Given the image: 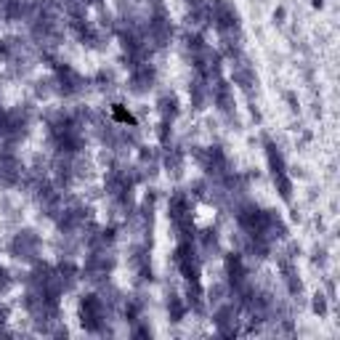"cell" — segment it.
<instances>
[{"label":"cell","instance_id":"obj_1","mask_svg":"<svg viewBox=\"0 0 340 340\" xmlns=\"http://www.w3.org/2000/svg\"><path fill=\"white\" fill-rule=\"evenodd\" d=\"M314 309L319 311V314H324V300H322V295H316V300H314Z\"/></svg>","mask_w":340,"mask_h":340}]
</instances>
